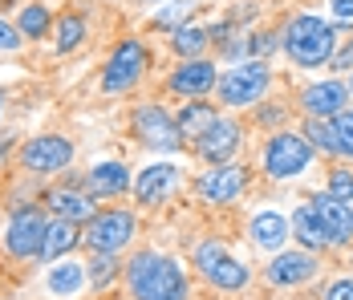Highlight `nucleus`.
<instances>
[{
	"mask_svg": "<svg viewBox=\"0 0 353 300\" xmlns=\"http://www.w3.org/2000/svg\"><path fill=\"white\" fill-rule=\"evenodd\" d=\"M114 256L110 252H94L90 256V264H85V272H90V280H94V288H102L106 280H114Z\"/></svg>",
	"mask_w": 353,
	"mask_h": 300,
	"instance_id": "c85d7f7f",
	"label": "nucleus"
},
{
	"mask_svg": "<svg viewBox=\"0 0 353 300\" xmlns=\"http://www.w3.org/2000/svg\"><path fill=\"white\" fill-rule=\"evenodd\" d=\"M53 37H57V49H61V53H70V49H77V45L85 41V21L70 12V17H61V21L53 25Z\"/></svg>",
	"mask_w": 353,
	"mask_h": 300,
	"instance_id": "bb28decb",
	"label": "nucleus"
},
{
	"mask_svg": "<svg viewBox=\"0 0 353 300\" xmlns=\"http://www.w3.org/2000/svg\"><path fill=\"white\" fill-rule=\"evenodd\" d=\"M264 90H268V66L264 61L236 66L219 77V98H223V106H252Z\"/></svg>",
	"mask_w": 353,
	"mask_h": 300,
	"instance_id": "423d86ee",
	"label": "nucleus"
},
{
	"mask_svg": "<svg viewBox=\"0 0 353 300\" xmlns=\"http://www.w3.org/2000/svg\"><path fill=\"white\" fill-rule=\"evenodd\" d=\"M85 264H73V260H61L57 268H49V292L53 297H73L77 288H81V280H85Z\"/></svg>",
	"mask_w": 353,
	"mask_h": 300,
	"instance_id": "5701e85b",
	"label": "nucleus"
},
{
	"mask_svg": "<svg viewBox=\"0 0 353 300\" xmlns=\"http://www.w3.org/2000/svg\"><path fill=\"white\" fill-rule=\"evenodd\" d=\"M134 130H139V138L146 146H154V150H179V146H183L179 126L159 110V106H150V101L134 110Z\"/></svg>",
	"mask_w": 353,
	"mask_h": 300,
	"instance_id": "9d476101",
	"label": "nucleus"
},
{
	"mask_svg": "<svg viewBox=\"0 0 353 300\" xmlns=\"http://www.w3.org/2000/svg\"><path fill=\"white\" fill-rule=\"evenodd\" d=\"M73 159V142L70 138H57V134H45V138H33L21 146V163L25 170H37V174H53V170H65Z\"/></svg>",
	"mask_w": 353,
	"mask_h": 300,
	"instance_id": "1a4fd4ad",
	"label": "nucleus"
},
{
	"mask_svg": "<svg viewBox=\"0 0 353 300\" xmlns=\"http://www.w3.org/2000/svg\"><path fill=\"white\" fill-rule=\"evenodd\" d=\"M313 272H317V260L309 252H284L268 264V280L272 284H305Z\"/></svg>",
	"mask_w": 353,
	"mask_h": 300,
	"instance_id": "2eb2a0df",
	"label": "nucleus"
},
{
	"mask_svg": "<svg viewBox=\"0 0 353 300\" xmlns=\"http://www.w3.org/2000/svg\"><path fill=\"white\" fill-rule=\"evenodd\" d=\"M333 66H337V69H350L353 66V45L345 49V53H337V57H333Z\"/></svg>",
	"mask_w": 353,
	"mask_h": 300,
	"instance_id": "c9c22d12",
	"label": "nucleus"
},
{
	"mask_svg": "<svg viewBox=\"0 0 353 300\" xmlns=\"http://www.w3.org/2000/svg\"><path fill=\"white\" fill-rule=\"evenodd\" d=\"M329 130H333V146H337V154L353 159V110H341V114L329 122Z\"/></svg>",
	"mask_w": 353,
	"mask_h": 300,
	"instance_id": "cd10ccee",
	"label": "nucleus"
},
{
	"mask_svg": "<svg viewBox=\"0 0 353 300\" xmlns=\"http://www.w3.org/2000/svg\"><path fill=\"white\" fill-rule=\"evenodd\" d=\"M350 86H353V81H350Z\"/></svg>",
	"mask_w": 353,
	"mask_h": 300,
	"instance_id": "4c0bfd02",
	"label": "nucleus"
},
{
	"mask_svg": "<svg viewBox=\"0 0 353 300\" xmlns=\"http://www.w3.org/2000/svg\"><path fill=\"white\" fill-rule=\"evenodd\" d=\"M309 159H313V146L301 134L281 130L268 142V150H264V170L272 179H292V174H301V170L309 167Z\"/></svg>",
	"mask_w": 353,
	"mask_h": 300,
	"instance_id": "39448f33",
	"label": "nucleus"
},
{
	"mask_svg": "<svg viewBox=\"0 0 353 300\" xmlns=\"http://www.w3.org/2000/svg\"><path fill=\"white\" fill-rule=\"evenodd\" d=\"M126 167L122 163H102V167H94L85 174V191L90 195H118V191H126Z\"/></svg>",
	"mask_w": 353,
	"mask_h": 300,
	"instance_id": "4be33fe9",
	"label": "nucleus"
},
{
	"mask_svg": "<svg viewBox=\"0 0 353 300\" xmlns=\"http://www.w3.org/2000/svg\"><path fill=\"white\" fill-rule=\"evenodd\" d=\"M49 207L57 211V219H94L98 211H94V203L81 199V195H73V191H53L49 195Z\"/></svg>",
	"mask_w": 353,
	"mask_h": 300,
	"instance_id": "b1692460",
	"label": "nucleus"
},
{
	"mask_svg": "<svg viewBox=\"0 0 353 300\" xmlns=\"http://www.w3.org/2000/svg\"><path fill=\"white\" fill-rule=\"evenodd\" d=\"M215 122H219V114H215V106H208V101H187V106H183V114H179V134H183V138H195V142H199V138H203V134L212 130Z\"/></svg>",
	"mask_w": 353,
	"mask_h": 300,
	"instance_id": "6ab92c4d",
	"label": "nucleus"
},
{
	"mask_svg": "<svg viewBox=\"0 0 353 300\" xmlns=\"http://www.w3.org/2000/svg\"><path fill=\"white\" fill-rule=\"evenodd\" d=\"M325 300H353V280H333Z\"/></svg>",
	"mask_w": 353,
	"mask_h": 300,
	"instance_id": "72a5a7b5",
	"label": "nucleus"
},
{
	"mask_svg": "<svg viewBox=\"0 0 353 300\" xmlns=\"http://www.w3.org/2000/svg\"><path fill=\"white\" fill-rule=\"evenodd\" d=\"M208 29H195V25H179L175 29V53L179 57H187V61H199V53H203V45H208Z\"/></svg>",
	"mask_w": 353,
	"mask_h": 300,
	"instance_id": "393cba45",
	"label": "nucleus"
},
{
	"mask_svg": "<svg viewBox=\"0 0 353 300\" xmlns=\"http://www.w3.org/2000/svg\"><path fill=\"white\" fill-rule=\"evenodd\" d=\"M175 183H179V167L175 163H154V167H146L139 174L134 195H139L142 203H154V199H163V195H171Z\"/></svg>",
	"mask_w": 353,
	"mask_h": 300,
	"instance_id": "dca6fc26",
	"label": "nucleus"
},
{
	"mask_svg": "<svg viewBox=\"0 0 353 300\" xmlns=\"http://www.w3.org/2000/svg\"><path fill=\"white\" fill-rule=\"evenodd\" d=\"M45 219H41V211L33 207H21V211H12V219H8V228H4V248L17 256V260H29V256H41V248H45Z\"/></svg>",
	"mask_w": 353,
	"mask_h": 300,
	"instance_id": "0eeeda50",
	"label": "nucleus"
},
{
	"mask_svg": "<svg viewBox=\"0 0 353 300\" xmlns=\"http://www.w3.org/2000/svg\"><path fill=\"white\" fill-rule=\"evenodd\" d=\"M284 49H288V57H292L296 66L317 69V66H325V61H333V53H337V33H333V25H325L321 17H296V21L288 25V33H284Z\"/></svg>",
	"mask_w": 353,
	"mask_h": 300,
	"instance_id": "f03ea898",
	"label": "nucleus"
},
{
	"mask_svg": "<svg viewBox=\"0 0 353 300\" xmlns=\"http://www.w3.org/2000/svg\"><path fill=\"white\" fill-rule=\"evenodd\" d=\"M139 232V219L130 215V211H98L94 219H90V228L81 232V239L90 243V252H122L130 239Z\"/></svg>",
	"mask_w": 353,
	"mask_h": 300,
	"instance_id": "7ed1b4c3",
	"label": "nucleus"
},
{
	"mask_svg": "<svg viewBox=\"0 0 353 300\" xmlns=\"http://www.w3.org/2000/svg\"><path fill=\"white\" fill-rule=\"evenodd\" d=\"M292 232L301 235V243H309V248H333L337 243L333 232L325 228V219L313 211V203H305V207L292 211Z\"/></svg>",
	"mask_w": 353,
	"mask_h": 300,
	"instance_id": "a211bd4d",
	"label": "nucleus"
},
{
	"mask_svg": "<svg viewBox=\"0 0 353 300\" xmlns=\"http://www.w3.org/2000/svg\"><path fill=\"white\" fill-rule=\"evenodd\" d=\"M329 195L341 203H353V174L350 170H333V179H329Z\"/></svg>",
	"mask_w": 353,
	"mask_h": 300,
	"instance_id": "7c9ffc66",
	"label": "nucleus"
},
{
	"mask_svg": "<svg viewBox=\"0 0 353 300\" xmlns=\"http://www.w3.org/2000/svg\"><path fill=\"white\" fill-rule=\"evenodd\" d=\"M77 243H81V232L73 228L70 219H53V223L45 228V248H41V256H45V260H61V256H70Z\"/></svg>",
	"mask_w": 353,
	"mask_h": 300,
	"instance_id": "aec40b11",
	"label": "nucleus"
},
{
	"mask_svg": "<svg viewBox=\"0 0 353 300\" xmlns=\"http://www.w3.org/2000/svg\"><path fill=\"white\" fill-rule=\"evenodd\" d=\"M195 268L203 272V280H212L215 288H244L248 284V268L219 243V239H208L195 248Z\"/></svg>",
	"mask_w": 353,
	"mask_h": 300,
	"instance_id": "20e7f679",
	"label": "nucleus"
},
{
	"mask_svg": "<svg viewBox=\"0 0 353 300\" xmlns=\"http://www.w3.org/2000/svg\"><path fill=\"white\" fill-rule=\"evenodd\" d=\"M252 239H256V248L276 252L284 239H288V219L276 215V211H260V215L252 219Z\"/></svg>",
	"mask_w": 353,
	"mask_h": 300,
	"instance_id": "412c9836",
	"label": "nucleus"
},
{
	"mask_svg": "<svg viewBox=\"0 0 353 300\" xmlns=\"http://www.w3.org/2000/svg\"><path fill=\"white\" fill-rule=\"evenodd\" d=\"M212 86H219L212 61H183V66L171 73V90L183 94V98H203Z\"/></svg>",
	"mask_w": 353,
	"mask_h": 300,
	"instance_id": "ddd939ff",
	"label": "nucleus"
},
{
	"mask_svg": "<svg viewBox=\"0 0 353 300\" xmlns=\"http://www.w3.org/2000/svg\"><path fill=\"white\" fill-rule=\"evenodd\" d=\"M301 106L309 110V118H337L350 106V86L341 81H317L301 94Z\"/></svg>",
	"mask_w": 353,
	"mask_h": 300,
	"instance_id": "9b49d317",
	"label": "nucleus"
},
{
	"mask_svg": "<svg viewBox=\"0 0 353 300\" xmlns=\"http://www.w3.org/2000/svg\"><path fill=\"white\" fill-rule=\"evenodd\" d=\"M17 49H21V29L0 17V53H17Z\"/></svg>",
	"mask_w": 353,
	"mask_h": 300,
	"instance_id": "2f4dec72",
	"label": "nucleus"
},
{
	"mask_svg": "<svg viewBox=\"0 0 353 300\" xmlns=\"http://www.w3.org/2000/svg\"><path fill=\"white\" fill-rule=\"evenodd\" d=\"M329 8H333V17H337V21L353 25V0H329Z\"/></svg>",
	"mask_w": 353,
	"mask_h": 300,
	"instance_id": "f704fd0d",
	"label": "nucleus"
},
{
	"mask_svg": "<svg viewBox=\"0 0 353 300\" xmlns=\"http://www.w3.org/2000/svg\"><path fill=\"white\" fill-rule=\"evenodd\" d=\"M195 146H199V154H203L208 163L223 167V163H228V159L236 154V146H240V126H236L232 118H219V122H215V126H212L208 134H203V138H199Z\"/></svg>",
	"mask_w": 353,
	"mask_h": 300,
	"instance_id": "f8f14e48",
	"label": "nucleus"
},
{
	"mask_svg": "<svg viewBox=\"0 0 353 300\" xmlns=\"http://www.w3.org/2000/svg\"><path fill=\"white\" fill-rule=\"evenodd\" d=\"M142 73H146V49H142L139 41H122V45L114 49V57L106 61L102 90H106V94H126Z\"/></svg>",
	"mask_w": 353,
	"mask_h": 300,
	"instance_id": "6e6552de",
	"label": "nucleus"
},
{
	"mask_svg": "<svg viewBox=\"0 0 353 300\" xmlns=\"http://www.w3.org/2000/svg\"><path fill=\"white\" fill-rule=\"evenodd\" d=\"M305 138H313V146H321V150H333V154H337V146H333V130H329L325 118H313L309 130H305Z\"/></svg>",
	"mask_w": 353,
	"mask_h": 300,
	"instance_id": "c756f323",
	"label": "nucleus"
},
{
	"mask_svg": "<svg viewBox=\"0 0 353 300\" xmlns=\"http://www.w3.org/2000/svg\"><path fill=\"white\" fill-rule=\"evenodd\" d=\"M8 146H12V142H8V138H0V159L8 154Z\"/></svg>",
	"mask_w": 353,
	"mask_h": 300,
	"instance_id": "e433bc0d",
	"label": "nucleus"
},
{
	"mask_svg": "<svg viewBox=\"0 0 353 300\" xmlns=\"http://www.w3.org/2000/svg\"><path fill=\"white\" fill-rule=\"evenodd\" d=\"M126 284L134 300H187V276L171 256L139 252L126 264Z\"/></svg>",
	"mask_w": 353,
	"mask_h": 300,
	"instance_id": "f257e3e1",
	"label": "nucleus"
},
{
	"mask_svg": "<svg viewBox=\"0 0 353 300\" xmlns=\"http://www.w3.org/2000/svg\"><path fill=\"white\" fill-rule=\"evenodd\" d=\"M191 8H195L191 0H179V4H171V8H163V12H159L154 21H159V25H179V21H183V17L191 12Z\"/></svg>",
	"mask_w": 353,
	"mask_h": 300,
	"instance_id": "473e14b6",
	"label": "nucleus"
},
{
	"mask_svg": "<svg viewBox=\"0 0 353 300\" xmlns=\"http://www.w3.org/2000/svg\"><path fill=\"white\" fill-rule=\"evenodd\" d=\"M313 211L325 219V228L333 232L337 243H345V239L353 235V207L350 203L333 199V195H317V199H313Z\"/></svg>",
	"mask_w": 353,
	"mask_h": 300,
	"instance_id": "f3484780",
	"label": "nucleus"
},
{
	"mask_svg": "<svg viewBox=\"0 0 353 300\" xmlns=\"http://www.w3.org/2000/svg\"><path fill=\"white\" fill-rule=\"evenodd\" d=\"M17 29H21V37H29V41H41V37L49 33V8H45V4H29V8H21Z\"/></svg>",
	"mask_w": 353,
	"mask_h": 300,
	"instance_id": "a878e982",
	"label": "nucleus"
},
{
	"mask_svg": "<svg viewBox=\"0 0 353 300\" xmlns=\"http://www.w3.org/2000/svg\"><path fill=\"white\" fill-rule=\"evenodd\" d=\"M240 191H244V170L232 167V163L208 170V174L199 179V195H203L208 203H232Z\"/></svg>",
	"mask_w": 353,
	"mask_h": 300,
	"instance_id": "4468645a",
	"label": "nucleus"
}]
</instances>
